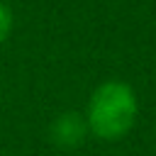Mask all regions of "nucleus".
I'll return each mask as SVG.
<instances>
[{"label": "nucleus", "mask_w": 156, "mask_h": 156, "mask_svg": "<svg viewBox=\"0 0 156 156\" xmlns=\"http://www.w3.org/2000/svg\"><path fill=\"white\" fill-rule=\"evenodd\" d=\"M136 112H139V102L132 85L122 80H105L88 98V107L83 117L90 134L112 141V139H122L134 127Z\"/></svg>", "instance_id": "obj_1"}, {"label": "nucleus", "mask_w": 156, "mask_h": 156, "mask_svg": "<svg viewBox=\"0 0 156 156\" xmlns=\"http://www.w3.org/2000/svg\"><path fill=\"white\" fill-rule=\"evenodd\" d=\"M88 134V124L83 115L76 112H66L61 117H56V122L51 124V139L61 146V149H76Z\"/></svg>", "instance_id": "obj_2"}, {"label": "nucleus", "mask_w": 156, "mask_h": 156, "mask_svg": "<svg viewBox=\"0 0 156 156\" xmlns=\"http://www.w3.org/2000/svg\"><path fill=\"white\" fill-rule=\"evenodd\" d=\"M10 32H12V10L5 2H0V44L10 37Z\"/></svg>", "instance_id": "obj_3"}]
</instances>
